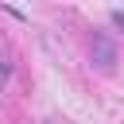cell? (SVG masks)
I'll list each match as a JSON object with an SVG mask.
<instances>
[{
  "label": "cell",
  "instance_id": "cell-3",
  "mask_svg": "<svg viewBox=\"0 0 124 124\" xmlns=\"http://www.w3.org/2000/svg\"><path fill=\"white\" fill-rule=\"evenodd\" d=\"M108 19H112V23H116V27H120V31H124V12H120V8H116V12H112V16H108Z\"/></svg>",
  "mask_w": 124,
  "mask_h": 124
},
{
  "label": "cell",
  "instance_id": "cell-1",
  "mask_svg": "<svg viewBox=\"0 0 124 124\" xmlns=\"http://www.w3.org/2000/svg\"><path fill=\"white\" fill-rule=\"evenodd\" d=\"M89 58L101 66V70H112V62H116V46H112V39L108 35H93V43H89Z\"/></svg>",
  "mask_w": 124,
  "mask_h": 124
},
{
  "label": "cell",
  "instance_id": "cell-2",
  "mask_svg": "<svg viewBox=\"0 0 124 124\" xmlns=\"http://www.w3.org/2000/svg\"><path fill=\"white\" fill-rule=\"evenodd\" d=\"M8 74H12V62H8V58H0V81H8Z\"/></svg>",
  "mask_w": 124,
  "mask_h": 124
}]
</instances>
